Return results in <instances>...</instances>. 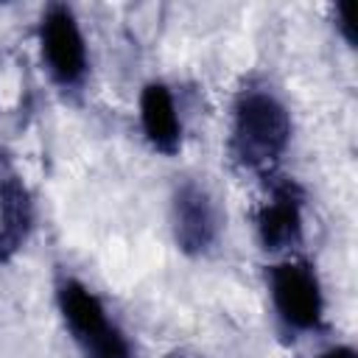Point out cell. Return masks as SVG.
<instances>
[{
	"instance_id": "cell-1",
	"label": "cell",
	"mask_w": 358,
	"mask_h": 358,
	"mask_svg": "<svg viewBox=\"0 0 358 358\" xmlns=\"http://www.w3.org/2000/svg\"><path fill=\"white\" fill-rule=\"evenodd\" d=\"M291 143V112L285 101L268 87L249 81L238 90L232 103L229 154L241 168L271 173Z\"/></svg>"
},
{
	"instance_id": "cell-2",
	"label": "cell",
	"mask_w": 358,
	"mask_h": 358,
	"mask_svg": "<svg viewBox=\"0 0 358 358\" xmlns=\"http://www.w3.org/2000/svg\"><path fill=\"white\" fill-rule=\"evenodd\" d=\"M56 305L81 358H134L126 333L109 319L98 294L81 280L64 277L56 288Z\"/></svg>"
},
{
	"instance_id": "cell-3",
	"label": "cell",
	"mask_w": 358,
	"mask_h": 358,
	"mask_svg": "<svg viewBox=\"0 0 358 358\" xmlns=\"http://www.w3.org/2000/svg\"><path fill=\"white\" fill-rule=\"evenodd\" d=\"M271 308L288 333H316L324 322V294L310 263L282 257L266 271Z\"/></svg>"
},
{
	"instance_id": "cell-4",
	"label": "cell",
	"mask_w": 358,
	"mask_h": 358,
	"mask_svg": "<svg viewBox=\"0 0 358 358\" xmlns=\"http://www.w3.org/2000/svg\"><path fill=\"white\" fill-rule=\"evenodd\" d=\"M39 53L48 76L62 90H78L87 78V39L70 6L50 3L39 17Z\"/></svg>"
},
{
	"instance_id": "cell-5",
	"label": "cell",
	"mask_w": 358,
	"mask_h": 358,
	"mask_svg": "<svg viewBox=\"0 0 358 358\" xmlns=\"http://www.w3.org/2000/svg\"><path fill=\"white\" fill-rule=\"evenodd\" d=\"M221 207L204 182L185 179L171 196V229L176 246L190 255H207L221 235Z\"/></svg>"
},
{
	"instance_id": "cell-6",
	"label": "cell",
	"mask_w": 358,
	"mask_h": 358,
	"mask_svg": "<svg viewBox=\"0 0 358 358\" xmlns=\"http://www.w3.org/2000/svg\"><path fill=\"white\" fill-rule=\"evenodd\" d=\"M305 196L296 182L282 179L274 182L268 190V199L257 207L255 215V232L266 252L271 255H288L302 243L305 232Z\"/></svg>"
},
{
	"instance_id": "cell-7",
	"label": "cell",
	"mask_w": 358,
	"mask_h": 358,
	"mask_svg": "<svg viewBox=\"0 0 358 358\" xmlns=\"http://www.w3.org/2000/svg\"><path fill=\"white\" fill-rule=\"evenodd\" d=\"M140 129L148 145L159 154L173 157L182 148V117L162 81H148L140 92Z\"/></svg>"
},
{
	"instance_id": "cell-8",
	"label": "cell",
	"mask_w": 358,
	"mask_h": 358,
	"mask_svg": "<svg viewBox=\"0 0 358 358\" xmlns=\"http://www.w3.org/2000/svg\"><path fill=\"white\" fill-rule=\"evenodd\" d=\"M31 221H34V204L22 179L11 173L3 176L0 179V260L11 257L22 246L31 229Z\"/></svg>"
},
{
	"instance_id": "cell-9",
	"label": "cell",
	"mask_w": 358,
	"mask_h": 358,
	"mask_svg": "<svg viewBox=\"0 0 358 358\" xmlns=\"http://www.w3.org/2000/svg\"><path fill=\"white\" fill-rule=\"evenodd\" d=\"M336 28L341 31L344 42L352 48L355 45V25H352V3H338L336 6Z\"/></svg>"
},
{
	"instance_id": "cell-10",
	"label": "cell",
	"mask_w": 358,
	"mask_h": 358,
	"mask_svg": "<svg viewBox=\"0 0 358 358\" xmlns=\"http://www.w3.org/2000/svg\"><path fill=\"white\" fill-rule=\"evenodd\" d=\"M316 358H358V355H355L352 347H347V344H336V347H327L324 352H319Z\"/></svg>"
},
{
	"instance_id": "cell-11",
	"label": "cell",
	"mask_w": 358,
	"mask_h": 358,
	"mask_svg": "<svg viewBox=\"0 0 358 358\" xmlns=\"http://www.w3.org/2000/svg\"><path fill=\"white\" fill-rule=\"evenodd\" d=\"M171 358H185V355H171Z\"/></svg>"
}]
</instances>
